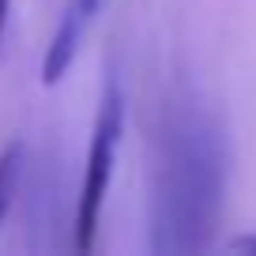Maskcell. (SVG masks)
I'll return each mask as SVG.
<instances>
[{
    "label": "cell",
    "mask_w": 256,
    "mask_h": 256,
    "mask_svg": "<svg viewBox=\"0 0 256 256\" xmlns=\"http://www.w3.org/2000/svg\"><path fill=\"white\" fill-rule=\"evenodd\" d=\"M106 0H68L60 12V19H56L53 26V38H49L46 53H42V83L46 87H56V83L68 76V68L76 64V56H80V46L83 38H87L90 23H94V16L102 12Z\"/></svg>",
    "instance_id": "3"
},
{
    "label": "cell",
    "mask_w": 256,
    "mask_h": 256,
    "mask_svg": "<svg viewBox=\"0 0 256 256\" xmlns=\"http://www.w3.org/2000/svg\"><path fill=\"white\" fill-rule=\"evenodd\" d=\"M234 252H256V234H241V238L230 241Z\"/></svg>",
    "instance_id": "5"
},
{
    "label": "cell",
    "mask_w": 256,
    "mask_h": 256,
    "mask_svg": "<svg viewBox=\"0 0 256 256\" xmlns=\"http://www.w3.org/2000/svg\"><path fill=\"white\" fill-rule=\"evenodd\" d=\"M120 132H124V90H120L117 76H106L102 98H98V117L94 132H90L87 147V166H83L80 196H76V218H72V245L76 252H90L98 245V222H102L106 192H110V177L117 166V147Z\"/></svg>",
    "instance_id": "2"
},
{
    "label": "cell",
    "mask_w": 256,
    "mask_h": 256,
    "mask_svg": "<svg viewBox=\"0 0 256 256\" xmlns=\"http://www.w3.org/2000/svg\"><path fill=\"white\" fill-rule=\"evenodd\" d=\"M23 166H26V147H23V140L4 144V151H0V226H4V218H8L12 204H16Z\"/></svg>",
    "instance_id": "4"
},
{
    "label": "cell",
    "mask_w": 256,
    "mask_h": 256,
    "mask_svg": "<svg viewBox=\"0 0 256 256\" xmlns=\"http://www.w3.org/2000/svg\"><path fill=\"white\" fill-rule=\"evenodd\" d=\"M230 136L188 83L158 98L147 147V252L192 256L215 241L230 192Z\"/></svg>",
    "instance_id": "1"
},
{
    "label": "cell",
    "mask_w": 256,
    "mask_h": 256,
    "mask_svg": "<svg viewBox=\"0 0 256 256\" xmlns=\"http://www.w3.org/2000/svg\"><path fill=\"white\" fill-rule=\"evenodd\" d=\"M8 12H12V0H0V38H4V26H8Z\"/></svg>",
    "instance_id": "6"
}]
</instances>
